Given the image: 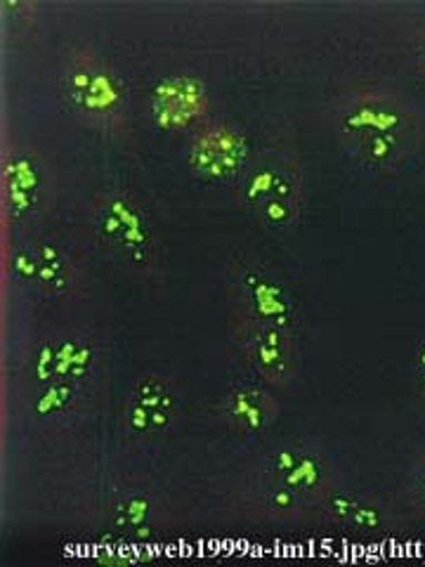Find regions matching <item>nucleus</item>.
Here are the masks:
<instances>
[{"label": "nucleus", "mask_w": 425, "mask_h": 567, "mask_svg": "<svg viewBox=\"0 0 425 567\" xmlns=\"http://www.w3.org/2000/svg\"><path fill=\"white\" fill-rule=\"evenodd\" d=\"M60 91L71 112L100 121L123 114L128 100L123 81L93 60L71 64L60 79Z\"/></svg>", "instance_id": "nucleus-1"}, {"label": "nucleus", "mask_w": 425, "mask_h": 567, "mask_svg": "<svg viewBox=\"0 0 425 567\" xmlns=\"http://www.w3.org/2000/svg\"><path fill=\"white\" fill-rule=\"evenodd\" d=\"M414 114L400 100L383 91H364L350 95L339 118V131L345 145L374 133H387L410 140L414 135Z\"/></svg>", "instance_id": "nucleus-2"}, {"label": "nucleus", "mask_w": 425, "mask_h": 567, "mask_svg": "<svg viewBox=\"0 0 425 567\" xmlns=\"http://www.w3.org/2000/svg\"><path fill=\"white\" fill-rule=\"evenodd\" d=\"M246 156V135L232 126H216L194 137L189 168L204 183H227L241 171Z\"/></svg>", "instance_id": "nucleus-3"}, {"label": "nucleus", "mask_w": 425, "mask_h": 567, "mask_svg": "<svg viewBox=\"0 0 425 567\" xmlns=\"http://www.w3.org/2000/svg\"><path fill=\"white\" fill-rule=\"evenodd\" d=\"M208 112L206 83L197 76H168L152 91V118L166 133L187 131Z\"/></svg>", "instance_id": "nucleus-4"}, {"label": "nucleus", "mask_w": 425, "mask_h": 567, "mask_svg": "<svg viewBox=\"0 0 425 567\" xmlns=\"http://www.w3.org/2000/svg\"><path fill=\"white\" fill-rule=\"evenodd\" d=\"M241 287L246 291L253 315L265 327L289 333L298 324L296 303L291 291L279 279L262 270H246L241 275Z\"/></svg>", "instance_id": "nucleus-5"}, {"label": "nucleus", "mask_w": 425, "mask_h": 567, "mask_svg": "<svg viewBox=\"0 0 425 567\" xmlns=\"http://www.w3.org/2000/svg\"><path fill=\"white\" fill-rule=\"evenodd\" d=\"M6 206L12 218H29L39 208L41 168L31 154L10 156L3 166Z\"/></svg>", "instance_id": "nucleus-6"}, {"label": "nucleus", "mask_w": 425, "mask_h": 567, "mask_svg": "<svg viewBox=\"0 0 425 567\" xmlns=\"http://www.w3.org/2000/svg\"><path fill=\"white\" fill-rule=\"evenodd\" d=\"M406 142L404 137L387 135V133H374L354 140L348 145V150L360 158V164L371 171H393L406 158Z\"/></svg>", "instance_id": "nucleus-7"}, {"label": "nucleus", "mask_w": 425, "mask_h": 567, "mask_svg": "<svg viewBox=\"0 0 425 567\" xmlns=\"http://www.w3.org/2000/svg\"><path fill=\"white\" fill-rule=\"evenodd\" d=\"M298 197V181L289 171L279 168H260L256 171L243 187V202L248 206H262L270 199H289Z\"/></svg>", "instance_id": "nucleus-8"}, {"label": "nucleus", "mask_w": 425, "mask_h": 567, "mask_svg": "<svg viewBox=\"0 0 425 567\" xmlns=\"http://www.w3.org/2000/svg\"><path fill=\"white\" fill-rule=\"evenodd\" d=\"M253 360L256 364L270 377H287L291 369V360H289V348H287V339H283V331L265 327L260 333H256L253 339Z\"/></svg>", "instance_id": "nucleus-9"}, {"label": "nucleus", "mask_w": 425, "mask_h": 567, "mask_svg": "<svg viewBox=\"0 0 425 567\" xmlns=\"http://www.w3.org/2000/svg\"><path fill=\"white\" fill-rule=\"evenodd\" d=\"M110 204L114 206V210L123 220V235H121L118 246L126 248V251L135 260H142L145 258V251L149 248V239H152L145 216L137 210V206H133L128 199H123V197H114V199H110Z\"/></svg>", "instance_id": "nucleus-10"}, {"label": "nucleus", "mask_w": 425, "mask_h": 567, "mask_svg": "<svg viewBox=\"0 0 425 567\" xmlns=\"http://www.w3.org/2000/svg\"><path fill=\"white\" fill-rule=\"evenodd\" d=\"M229 416L241 423L248 433H260L268 421L265 398L258 388L241 385L229 395Z\"/></svg>", "instance_id": "nucleus-11"}, {"label": "nucleus", "mask_w": 425, "mask_h": 567, "mask_svg": "<svg viewBox=\"0 0 425 567\" xmlns=\"http://www.w3.org/2000/svg\"><path fill=\"white\" fill-rule=\"evenodd\" d=\"M279 481L281 485L296 489L300 496H312L326 483V466L322 456L305 452L303 458L298 461V466L291 473L279 477Z\"/></svg>", "instance_id": "nucleus-12"}, {"label": "nucleus", "mask_w": 425, "mask_h": 567, "mask_svg": "<svg viewBox=\"0 0 425 567\" xmlns=\"http://www.w3.org/2000/svg\"><path fill=\"white\" fill-rule=\"evenodd\" d=\"M35 254H39V258H41L39 284H43L48 291L64 293L69 289V265H66L60 248L52 244H43L35 248Z\"/></svg>", "instance_id": "nucleus-13"}, {"label": "nucleus", "mask_w": 425, "mask_h": 567, "mask_svg": "<svg viewBox=\"0 0 425 567\" xmlns=\"http://www.w3.org/2000/svg\"><path fill=\"white\" fill-rule=\"evenodd\" d=\"M74 385L71 381H62L55 379L50 381L48 388L41 393L39 402H35V414L39 416H48V414H55V412H64L66 406L74 402Z\"/></svg>", "instance_id": "nucleus-14"}, {"label": "nucleus", "mask_w": 425, "mask_h": 567, "mask_svg": "<svg viewBox=\"0 0 425 567\" xmlns=\"http://www.w3.org/2000/svg\"><path fill=\"white\" fill-rule=\"evenodd\" d=\"M133 400L145 404L147 410H170L173 412V404H175L170 390L166 388V383L162 379L139 381L135 393H133Z\"/></svg>", "instance_id": "nucleus-15"}, {"label": "nucleus", "mask_w": 425, "mask_h": 567, "mask_svg": "<svg viewBox=\"0 0 425 567\" xmlns=\"http://www.w3.org/2000/svg\"><path fill=\"white\" fill-rule=\"evenodd\" d=\"M149 513H152V506L147 502V496L135 494V496H128V499L118 506L116 523L123 525V527L137 529L142 535V529H147Z\"/></svg>", "instance_id": "nucleus-16"}, {"label": "nucleus", "mask_w": 425, "mask_h": 567, "mask_svg": "<svg viewBox=\"0 0 425 567\" xmlns=\"http://www.w3.org/2000/svg\"><path fill=\"white\" fill-rule=\"evenodd\" d=\"M262 223L272 229L289 227L296 218V202L289 199H270L260 206Z\"/></svg>", "instance_id": "nucleus-17"}, {"label": "nucleus", "mask_w": 425, "mask_h": 567, "mask_svg": "<svg viewBox=\"0 0 425 567\" xmlns=\"http://www.w3.org/2000/svg\"><path fill=\"white\" fill-rule=\"evenodd\" d=\"M97 235L104 239V241H110V244H121V235H123V220H121V216L118 213L114 210V206L106 202L104 204V208H100V213H97Z\"/></svg>", "instance_id": "nucleus-18"}, {"label": "nucleus", "mask_w": 425, "mask_h": 567, "mask_svg": "<svg viewBox=\"0 0 425 567\" xmlns=\"http://www.w3.org/2000/svg\"><path fill=\"white\" fill-rule=\"evenodd\" d=\"M12 272L14 277H20L22 281H39L41 272V258L35 254V248H22L20 254H14L12 258Z\"/></svg>", "instance_id": "nucleus-19"}, {"label": "nucleus", "mask_w": 425, "mask_h": 567, "mask_svg": "<svg viewBox=\"0 0 425 567\" xmlns=\"http://www.w3.org/2000/svg\"><path fill=\"white\" fill-rule=\"evenodd\" d=\"M126 429L135 435L152 433V410H147L145 404H139L133 398L128 402V412H126Z\"/></svg>", "instance_id": "nucleus-20"}, {"label": "nucleus", "mask_w": 425, "mask_h": 567, "mask_svg": "<svg viewBox=\"0 0 425 567\" xmlns=\"http://www.w3.org/2000/svg\"><path fill=\"white\" fill-rule=\"evenodd\" d=\"M354 529H362V532H379L383 527V513L371 506V504H362L354 511V516L350 518V523Z\"/></svg>", "instance_id": "nucleus-21"}, {"label": "nucleus", "mask_w": 425, "mask_h": 567, "mask_svg": "<svg viewBox=\"0 0 425 567\" xmlns=\"http://www.w3.org/2000/svg\"><path fill=\"white\" fill-rule=\"evenodd\" d=\"M55 364H58V343H45L35 360V379L50 383L55 381Z\"/></svg>", "instance_id": "nucleus-22"}, {"label": "nucleus", "mask_w": 425, "mask_h": 567, "mask_svg": "<svg viewBox=\"0 0 425 567\" xmlns=\"http://www.w3.org/2000/svg\"><path fill=\"white\" fill-rule=\"evenodd\" d=\"M93 362H95V348L91 343H79V348L74 352V360H71V369H69L66 381L83 379L87 371H91Z\"/></svg>", "instance_id": "nucleus-23"}, {"label": "nucleus", "mask_w": 425, "mask_h": 567, "mask_svg": "<svg viewBox=\"0 0 425 567\" xmlns=\"http://www.w3.org/2000/svg\"><path fill=\"white\" fill-rule=\"evenodd\" d=\"M360 499H352V496L345 494H333L329 499V516L339 523H350V518L354 516V511H357Z\"/></svg>", "instance_id": "nucleus-24"}, {"label": "nucleus", "mask_w": 425, "mask_h": 567, "mask_svg": "<svg viewBox=\"0 0 425 567\" xmlns=\"http://www.w3.org/2000/svg\"><path fill=\"white\" fill-rule=\"evenodd\" d=\"M406 494H410V502L416 511H421L425 516V461L421 466L414 468L412 473V483H410V489H406Z\"/></svg>", "instance_id": "nucleus-25"}, {"label": "nucleus", "mask_w": 425, "mask_h": 567, "mask_svg": "<svg viewBox=\"0 0 425 567\" xmlns=\"http://www.w3.org/2000/svg\"><path fill=\"white\" fill-rule=\"evenodd\" d=\"M303 454H305V452L298 450V447H283V450H279V452L274 454V458H272L274 473H277L279 477L291 473V471L298 466V461L303 458Z\"/></svg>", "instance_id": "nucleus-26"}, {"label": "nucleus", "mask_w": 425, "mask_h": 567, "mask_svg": "<svg viewBox=\"0 0 425 567\" xmlns=\"http://www.w3.org/2000/svg\"><path fill=\"white\" fill-rule=\"evenodd\" d=\"M298 502H300V494H298L296 489L287 487V485L277 487V489L270 494V499H268L270 508H274V511H281V513H287V511H296V508H298Z\"/></svg>", "instance_id": "nucleus-27"}, {"label": "nucleus", "mask_w": 425, "mask_h": 567, "mask_svg": "<svg viewBox=\"0 0 425 567\" xmlns=\"http://www.w3.org/2000/svg\"><path fill=\"white\" fill-rule=\"evenodd\" d=\"M414 62H416L418 74L425 79V29L418 33V39L414 43Z\"/></svg>", "instance_id": "nucleus-28"}, {"label": "nucleus", "mask_w": 425, "mask_h": 567, "mask_svg": "<svg viewBox=\"0 0 425 567\" xmlns=\"http://www.w3.org/2000/svg\"><path fill=\"white\" fill-rule=\"evenodd\" d=\"M170 410H152V433H164L170 423Z\"/></svg>", "instance_id": "nucleus-29"}, {"label": "nucleus", "mask_w": 425, "mask_h": 567, "mask_svg": "<svg viewBox=\"0 0 425 567\" xmlns=\"http://www.w3.org/2000/svg\"><path fill=\"white\" fill-rule=\"evenodd\" d=\"M421 371H425V341L418 346L416 350V358H414V371L412 374H421Z\"/></svg>", "instance_id": "nucleus-30"}, {"label": "nucleus", "mask_w": 425, "mask_h": 567, "mask_svg": "<svg viewBox=\"0 0 425 567\" xmlns=\"http://www.w3.org/2000/svg\"><path fill=\"white\" fill-rule=\"evenodd\" d=\"M412 383H414L416 395L425 400V371H421V374H412Z\"/></svg>", "instance_id": "nucleus-31"}]
</instances>
